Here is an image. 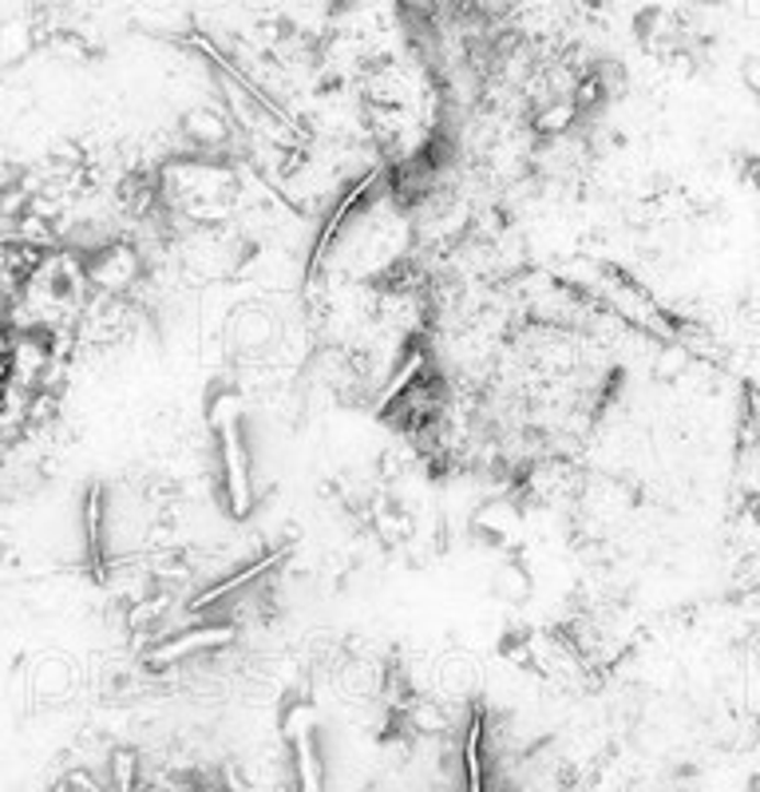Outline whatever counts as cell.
I'll use <instances>...</instances> for the list:
<instances>
[{"label": "cell", "mask_w": 760, "mask_h": 792, "mask_svg": "<svg viewBox=\"0 0 760 792\" xmlns=\"http://www.w3.org/2000/svg\"><path fill=\"white\" fill-rule=\"evenodd\" d=\"M230 638H234V630H226V626H214V630L194 626L191 634H179V638H171L167 646H159V650L151 654V661L155 666H167V661H179V658H186V654L203 650V646H223V642H230Z\"/></svg>", "instance_id": "1"}, {"label": "cell", "mask_w": 760, "mask_h": 792, "mask_svg": "<svg viewBox=\"0 0 760 792\" xmlns=\"http://www.w3.org/2000/svg\"><path fill=\"white\" fill-rule=\"evenodd\" d=\"M135 278V254L127 246H112L103 250L100 258L92 262V282L103 285V290H120Z\"/></svg>", "instance_id": "2"}, {"label": "cell", "mask_w": 760, "mask_h": 792, "mask_svg": "<svg viewBox=\"0 0 760 792\" xmlns=\"http://www.w3.org/2000/svg\"><path fill=\"white\" fill-rule=\"evenodd\" d=\"M186 135H191V143L214 147V143L226 139V123H223V115H214V112H191V120H186Z\"/></svg>", "instance_id": "3"}, {"label": "cell", "mask_w": 760, "mask_h": 792, "mask_svg": "<svg viewBox=\"0 0 760 792\" xmlns=\"http://www.w3.org/2000/svg\"><path fill=\"white\" fill-rule=\"evenodd\" d=\"M740 76H745V83H749V92L760 95V56H749L745 68H740Z\"/></svg>", "instance_id": "4"}, {"label": "cell", "mask_w": 760, "mask_h": 792, "mask_svg": "<svg viewBox=\"0 0 760 792\" xmlns=\"http://www.w3.org/2000/svg\"><path fill=\"white\" fill-rule=\"evenodd\" d=\"M115 777H120V781H132L135 777V761L127 753H115Z\"/></svg>", "instance_id": "5"}]
</instances>
